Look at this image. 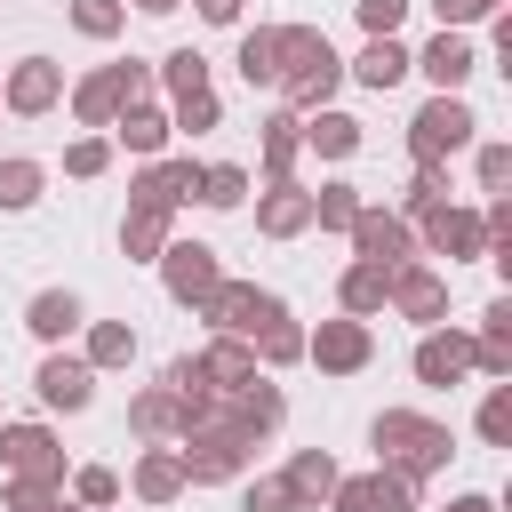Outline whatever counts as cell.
<instances>
[{
  "label": "cell",
  "instance_id": "6da1fadb",
  "mask_svg": "<svg viewBox=\"0 0 512 512\" xmlns=\"http://www.w3.org/2000/svg\"><path fill=\"white\" fill-rule=\"evenodd\" d=\"M280 104L288 112H320L336 88H344V56L328 48V32H312V24H280Z\"/></svg>",
  "mask_w": 512,
  "mask_h": 512
},
{
  "label": "cell",
  "instance_id": "7a4b0ae2",
  "mask_svg": "<svg viewBox=\"0 0 512 512\" xmlns=\"http://www.w3.org/2000/svg\"><path fill=\"white\" fill-rule=\"evenodd\" d=\"M368 448H376V464H384V472H400V480H416V488L456 456L448 424H432V416H416V408H384V416L368 424Z\"/></svg>",
  "mask_w": 512,
  "mask_h": 512
},
{
  "label": "cell",
  "instance_id": "3957f363",
  "mask_svg": "<svg viewBox=\"0 0 512 512\" xmlns=\"http://www.w3.org/2000/svg\"><path fill=\"white\" fill-rule=\"evenodd\" d=\"M480 144V112L464 104V96H440L432 88V104H416V120H408V160L416 168H448L456 152H472Z\"/></svg>",
  "mask_w": 512,
  "mask_h": 512
},
{
  "label": "cell",
  "instance_id": "277c9868",
  "mask_svg": "<svg viewBox=\"0 0 512 512\" xmlns=\"http://www.w3.org/2000/svg\"><path fill=\"white\" fill-rule=\"evenodd\" d=\"M176 440H184L176 456H184V480H192V488H224V480H240V472L256 464V440H248L232 416H224V424H192V432H176Z\"/></svg>",
  "mask_w": 512,
  "mask_h": 512
},
{
  "label": "cell",
  "instance_id": "5b68a950",
  "mask_svg": "<svg viewBox=\"0 0 512 512\" xmlns=\"http://www.w3.org/2000/svg\"><path fill=\"white\" fill-rule=\"evenodd\" d=\"M136 96H152V64L120 56V64H104V72L72 80V120H80V128H112L120 104H136Z\"/></svg>",
  "mask_w": 512,
  "mask_h": 512
},
{
  "label": "cell",
  "instance_id": "8992f818",
  "mask_svg": "<svg viewBox=\"0 0 512 512\" xmlns=\"http://www.w3.org/2000/svg\"><path fill=\"white\" fill-rule=\"evenodd\" d=\"M192 312L208 320V336H240V344H248V336H256L272 312H288V304H280L272 288H256V280H216V288H208Z\"/></svg>",
  "mask_w": 512,
  "mask_h": 512
},
{
  "label": "cell",
  "instance_id": "52a82bcc",
  "mask_svg": "<svg viewBox=\"0 0 512 512\" xmlns=\"http://www.w3.org/2000/svg\"><path fill=\"white\" fill-rule=\"evenodd\" d=\"M304 360H312L320 376H360V368L376 360V328L352 320V312H336V320L304 328Z\"/></svg>",
  "mask_w": 512,
  "mask_h": 512
},
{
  "label": "cell",
  "instance_id": "ba28073f",
  "mask_svg": "<svg viewBox=\"0 0 512 512\" xmlns=\"http://www.w3.org/2000/svg\"><path fill=\"white\" fill-rule=\"evenodd\" d=\"M64 104V64L56 56H16L8 72H0V112L8 120H40V112H56Z\"/></svg>",
  "mask_w": 512,
  "mask_h": 512
},
{
  "label": "cell",
  "instance_id": "9c48e42d",
  "mask_svg": "<svg viewBox=\"0 0 512 512\" xmlns=\"http://www.w3.org/2000/svg\"><path fill=\"white\" fill-rule=\"evenodd\" d=\"M416 256H448V264H472V256H488V224H480V208H432V216H416Z\"/></svg>",
  "mask_w": 512,
  "mask_h": 512
},
{
  "label": "cell",
  "instance_id": "30bf717a",
  "mask_svg": "<svg viewBox=\"0 0 512 512\" xmlns=\"http://www.w3.org/2000/svg\"><path fill=\"white\" fill-rule=\"evenodd\" d=\"M344 240H352V256H360V264H376V272H400V264L416 256V224H408V216H392V208H368V200H360V216H352V232H344Z\"/></svg>",
  "mask_w": 512,
  "mask_h": 512
},
{
  "label": "cell",
  "instance_id": "8fae6325",
  "mask_svg": "<svg viewBox=\"0 0 512 512\" xmlns=\"http://www.w3.org/2000/svg\"><path fill=\"white\" fill-rule=\"evenodd\" d=\"M384 312H400V320H416V328H440V320H448V272L424 264V256H408V264L392 272V288H384Z\"/></svg>",
  "mask_w": 512,
  "mask_h": 512
},
{
  "label": "cell",
  "instance_id": "7c38bea8",
  "mask_svg": "<svg viewBox=\"0 0 512 512\" xmlns=\"http://www.w3.org/2000/svg\"><path fill=\"white\" fill-rule=\"evenodd\" d=\"M32 392H40V408H56V416H80V408L96 400V368H88L80 352L48 344V360L32 368Z\"/></svg>",
  "mask_w": 512,
  "mask_h": 512
},
{
  "label": "cell",
  "instance_id": "4fadbf2b",
  "mask_svg": "<svg viewBox=\"0 0 512 512\" xmlns=\"http://www.w3.org/2000/svg\"><path fill=\"white\" fill-rule=\"evenodd\" d=\"M152 264H160V288H168L176 304H200V296L224 280V264H216V248H208V240H168Z\"/></svg>",
  "mask_w": 512,
  "mask_h": 512
},
{
  "label": "cell",
  "instance_id": "5bb4252c",
  "mask_svg": "<svg viewBox=\"0 0 512 512\" xmlns=\"http://www.w3.org/2000/svg\"><path fill=\"white\" fill-rule=\"evenodd\" d=\"M416 480H400V472H352V480H336L328 488V512H416Z\"/></svg>",
  "mask_w": 512,
  "mask_h": 512
},
{
  "label": "cell",
  "instance_id": "9a60e30c",
  "mask_svg": "<svg viewBox=\"0 0 512 512\" xmlns=\"http://www.w3.org/2000/svg\"><path fill=\"white\" fill-rule=\"evenodd\" d=\"M472 376V328H424L416 336V384H432V392H448V384H464Z\"/></svg>",
  "mask_w": 512,
  "mask_h": 512
},
{
  "label": "cell",
  "instance_id": "2e32d148",
  "mask_svg": "<svg viewBox=\"0 0 512 512\" xmlns=\"http://www.w3.org/2000/svg\"><path fill=\"white\" fill-rule=\"evenodd\" d=\"M408 72H424V80H432L440 96H464V80L480 72V48H472L464 32H432V40H424V48L408 56Z\"/></svg>",
  "mask_w": 512,
  "mask_h": 512
},
{
  "label": "cell",
  "instance_id": "e0dca14e",
  "mask_svg": "<svg viewBox=\"0 0 512 512\" xmlns=\"http://www.w3.org/2000/svg\"><path fill=\"white\" fill-rule=\"evenodd\" d=\"M0 472H40V480L64 488V448H56V432H48V424H8V416H0Z\"/></svg>",
  "mask_w": 512,
  "mask_h": 512
},
{
  "label": "cell",
  "instance_id": "ac0fdd59",
  "mask_svg": "<svg viewBox=\"0 0 512 512\" xmlns=\"http://www.w3.org/2000/svg\"><path fill=\"white\" fill-rule=\"evenodd\" d=\"M256 232L264 240H296V232H312V184H264L256 192Z\"/></svg>",
  "mask_w": 512,
  "mask_h": 512
},
{
  "label": "cell",
  "instance_id": "d6986e66",
  "mask_svg": "<svg viewBox=\"0 0 512 512\" xmlns=\"http://www.w3.org/2000/svg\"><path fill=\"white\" fill-rule=\"evenodd\" d=\"M224 416H232V424H240L248 440H272V432H280V416H288V400H280L272 368H256V376H248V384H240V392L224 400Z\"/></svg>",
  "mask_w": 512,
  "mask_h": 512
},
{
  "label": "cell",
  "instance_id": "ffe728a7",
  "mask_svg": "<svg viewBox=\"0 0 512 512\" xmlns=\"http://www.w3.org/2000/svg\"><path fill=\"white\" fill-rule=\"evenodd\" d=\"M336 480H344V472H336V456H328V448H296V456H288V472H280L288 512H320Z\"/></svg>",
  "mask_w": 512,
  "mask_h": 512
},
{
  "label": "cell",
  "instance_id": "44dd1931",
  "mask_svg": "<svg viewBox=\"0 0 512 512\" xmlns=\"http://www.w3.org/2000/svg\"><path fill=\"white\" fill-rule=\"evenodd\" d=\"M168 104H152V96H136V104H120V120H112V144H128L136 160H160L168 152Z\"/></svg>",
  "mask_w": 512,
  "mask_h": 512
},
{
  "label": "cell",
  "instance_id": "7402d4cb",
  "mask_svg": "<svg viewBox=\"0 0 512 512\" xmlns=\"http://www.w3.org/2000/svg\"><path fill=\"white\" fill-rule=\"evenodd\" d=\"M184 488H192V480H184V456L160 448V440H152V448L136 456V472H128V496H136V504H176Z\"/></svg>",
  "mask_w": 512,
  "mask_h": 512
},
{
  "label": "cell",
  "instance_id": "603a6c76",
  "mask_svg": "<svg viewBox=\"0 0 512 512\" xmlns=\"http://www.w3.org/2000/svg\"><path fill=\"white\" fill-rule=\"evenodd\" d=\"M296 136H304V152H320V160H352V152H360V120L336 112V104L296 112Z\"/></svg>",
  "mask_w": 512,
  "mask_h": 512
},
{
  "label": "cell",
  "instance_id": "cb8c5ba5",
  "mask_svg": "<svg viewBox=\"0 0 512 512\" xmlns=\"http://www.w3.org/2000/svg\"><path fill=\"white\" fill-rule=\"evenodd\" d=\"M80 320H88V304H80L72 288H40V296L24 304V328H32L40 344H72V336H80Z\"/></svg>",
  "mask_w": 512,
  "mask_h": 512
},
{
  "label": "cell",
  "instance_id": "d4e9b609",
  "mask_svg": "<svg viewBox=\"0 0 512 512\" xmlns=\"http://www.w3.org/2000/svg\"><path fill=\"white\" fill-rule=\"evenodd\" d=\"M168 240H176V216H168V208L128 200V216H120V256H128V264H152Z\"/></svg>",
  "mask_w": 512,
  "mask_h": 512
},
{
  "label": "cell",
  "instance_id": "484cf974",
  "mask_svg": "<svg viewBox=\"0 0 512 512\" xmlns=\"http://www.w3.org/2000/svg\"><path fill=\"white\" fill-rule=\"evenodd\" d=\"M128 432H136V440H176V432H184V400L168 392V376L128 400Z\"/></svg>",
  "mask_w": 512,
  "mask_h": 512
},
{
  "label": "cell",
  "instance_id": "4316f807",
  "mask_svg": "<svg viewBox=\"0 0 512 512\" xmlns=\"http://www.w3.org/2000/svg\"><path fill=\"white\" fill-rule=\"evenodd\" d=\"M344 80H360V88H376V96H384V88H400V80H408V48H400V32L368 40V48L344 64Z\"/></svg>",
  "mask_w": 512,
  "mask_h": 512
},
{
  "label": "cell",
  "instance_id": "83f0119b",
  "mask_svg": "<svg viewBox=\"0 0 512 512\" xmlns=\"http://www.w3.org/2000/svg\"><path fill=\"white\" fill-rule=\"evenodd\" d=\"M80 360L104 376V368H128L136 360V328L128 320H80Z\"/></svg>",
  "mask_w": 512,
  "mask_h": 512
},
{
  "label": "cell",
  "instance_id": "f1b7e54d",
  "mask_svg": "<svg viewBox=\"0 0 512 512\" xmlns=\"http://www.w3.org/2000/svg\"><path fill=\"white\" fill-rule=\"evenodd\" d=\"M384 288H392V272H376V264H344V280H336V312H352V320H376L384 312Z\"/></svg>",
  "mask_w": 512,
  "mask_h": 512
},
{
  "label": "cell",
  "instance_id": "f546056e",
  "mask_svg": "<svg viewBox=\"0 0 512 512\" xmlns=\"http://www.w3.org/2000/svg\"><path fill=\"white\" fill-rule=\"evenodd\" d=\"M200 368H208V384H216V392L232 400V392H240V384L256 376V352H248L240 336H208V344H200Z\"/></svg>",
  "mask_w": 512,
  "mask_h": 512
},
{
  "label": "cell",
  "instance_id": "4dcf8cb0",
  "mask_svg": "<svg viewBox=\"0 0 512 512\" xmlns=\"http://www.w3.org/2000/svg\"><path fill=\"white\" fill-rule=\"evenodd\" d=\"M40 192H48V168L32 152H0V208L24 216V208H40Z\"/></svg>",
  "mask_w": 512,
  "mask_h": 512
},
{
  "label": "cell",
  "instance_id": "1f68e13d",
  "mask_svg": "<svg viewBox=\"0 0 512 512\" xmlns=\"http://www.w3.org/2000/svg\"><path fill=\"white\" fill-rule=\"evenodd\" d=\"M232 64H240V80H248V88H272V80H280V24L240 32V56H232Z\"/></svg>",
  "mask_w": 512,
  "mask_h": 512
},
{
  "label": "cell",
  "instance_id": "d6a6232c",
  "mask_svg": "<svg viewBox=\"0 0 512 512\" xmlns=\"http://www.w3.org/2000/svg\"><path fill=\"white\" fill-rule=\"evenodd\" d=\"M152 88H168V104H176V96H200V88H208V56H200V48H168V56L152 64Z\"/></svg>",
  "mask_w": 512,
  "mask_h": 512
},
{
  "label": "cell",
  "instance_id": "836d02e7",
  "mask_svg": "<svg viewBox=\"0 0 512 512\" xmlns=\"http://www.w3.org/2000/svg\"><path fill=\"white\" fill-rule=\"evenodd\" d=\"M296 152H304L296 112H272V120H264V184H288V176H296Z\"/></svg>",
  "mask_w": 512,
  "mask_h": 512
},
{
  "label": "cell",
  "instance_id": "e575fe53",
  "mask_svg": "<svg viewBox=\"0 0 512 512\" xmlns=\"http://www.w3.org/2000/svg\"><path fill=\"white\" fill-rule=\"evenodd\" d=\"M248 352H256V368H288V360H304V328H296L288 312H272V320L248 336Z\"/></svg>",
  "mask_w": 512,
  "mask_h": 512
},
{
  "label": "cell",
  "instance_id": "d590c367",
  "mask_svg": "<svg viewBox=\"0 0 512 512\" xmlns=\"http://www.w3.org/2000/svg\"><path fill=\"white\" fill-rule=\"evenodd\" d=\"M192 200H200V208H248V168H232V160H208Z\"/></svg>",
  "mask_w": 512,
  "mask_h": 512
},
{
  "label": "cell",
  "instance_id": "8d00e7d4",
  "mask_svg": "<svg viewBox=\"0 0 512 512\" xmlns=\"http://www.w3.org/2000/svg\"><path fill=\"white\" fill-rule=\"evenodd\" d=\"M352 216H360V184L328 176V184L312 192V224H320V232H352Z\"/></svg>",
  "mask_w": 512,
  "mask_h": 512
},
{
  "label": "cell",
  "instance_id": "74e56055",
  "mask_svg": "<svg viewBox=\"0 0 512 512\" xmlns=\"http://www.w3.org/2000/svg\"><path fill=\"white\" fill-rule=\"evenodd\" d=\"M72 32L80 40H120L128 32V0H72Z\"/></svg>",
  "mask_w": 512,
  "mask_h": 512
},
{
  "label": "cell",
  "instance_id": "f35d334b",
  "mask_svg": "<svg viewBox=\"0 0 512 512\" xmlns=\"http://www.w3.org/2000/svg\"><path fill=\"white\" fill-rule=\"evenodd\" d=\"M168 128H176V136H208V128H224V104H216V88H200V96H176V104H168Z\"/></svg>",
  "mask_w": 512,
  "mask_h": 512
},
{
  "label": "cell",
  "instance_id": "ab89813d",
  "mask_svg": "<svg viewBox=\"0 0 512 512\" xmlns=\"http://www.w3.org/2000/svg\"><path fill=\"white\" fill-rule=\"evenodd\" d=\"M72 480V504H88V512H112L120 504V472L112 464H80V472H64Z\"/></svg>",
  "mask_w": 512,
  "mask_h": 512
},
{
  "label": "cell",
  "instance_id": "60d3db41",
  "mask_svg": "<svg viewBox=\"0 0 512 512\" xmlns=\"http://www.w3.org/2000/svg\"><path fill=\"white\" fill-rule=\"evenodd\" d=\"M104 168H112V136H104V128H88V136H72V144H64V176H80V184H88V176H104Z\"/></svg>",
  "mask_w": 512,
  "mask_h": 512
},
{
  "label": "cell",
  "instance_id": "b9f144b4",
  "mask_svg": "<svg viewBox=\"0 0 512 512\" xmlns=\"http://www.w3.org/2000/svg\"><path fill=\"white\" fill-rule=\"evenodd\" d=\"M440 200H448V168H416V176H408V192H400V208H392V216H408V224H416V216H432V208H440Z\"/></svg>",
  "mask_w": 512,
  "mask_h": 512
},
{
  "label": "cell",
  "instance_id": "7bdbcfd3",
  "mask_svg": "<svg viewBox=\"0 0 512 512\" xmlns=\"http://www.w3.org/2000/svg\"><path fill=\"white\" fill-rule=\"evenodd\" d=\"M480 440H488V448H512V384H488V400H480Z\"/></svg>",
  "mask_w": 512,
  "mask_h": 512
},
{
  "label": "cell",
  "instance_id": "ee69618b",
  "mask_svg": "<svg viewBox=\"0 0 512 512\" xmlns=\"http://www.w3.org/2000/svg\"><path fill=\"white\" fill-rule=\"evenodd\" d=\"M408 8H416V0H352V16H360V32H368V40L400 32V24H408Z\"/></svg>",
  "mask_w": 512,
  "mask_h": 512
},
{
  "label": "cell",
  "instance_id": "f6af8a7d",
  "mask_svg": "<svg viewBox=\"0 0 512 512\" xmlns=\"http://www.w3.org/2000/svg\"><path fill=\"white\" fill-rule=\"evenodd\" d=\"M504 0H432V16H440V32H464V24H488Z\"/></svg>",
  "mask_w": 512,
  "mask_h": 512
},
{
  "label": "cell",
  "instance_id": "bcb514c9",
  "mask_svg": "<svg viewBox=\"0 0 512 512\" xmlns=\"http://www.w3.org/2000/svg\"><path fill=\"white\" fill-rule=\"evenodd\" d=\"M472 168H480V192H504L512 184V144H480Z\"/></svg>",
  "mask_w": 512,
  "mask_h": 512
},
{
  "label": "cell",
  "instance_id": "7dc6e473",
  "mask_svg": "<svg viewBox=\"0 0 512 512\" xmlns=\"http://www.w3.org/2000/svg\"><path fill=\"white\" fill-rule=\"evenodd\" d=\"M56 496V480H40V472H8V512H40Z\"/></svg>",
  "mask_w": 512,
  "mask_h": 512
},
{
  "label": "cell",
  "instance_id": "c3c4849f",
  "mask_svg": "<svg viewBox=\"0 0 512 512\" xmlns=\"http://www.w3.org/2000/svg\"><path fill=\"white\" fill-rule=\"evenodd\" d=\"M240 512H288V488H280V472H272V480H248V488H240Z\"/></svg>",
  "mask_w": 512,
  "mask_h": 512
},
{
  "label": "cell",
  "instance_id": "681fc988",
  "mask_svg": "<svg viewBox=\"0 0 512 512\" xmlns=\"http://www.w3.org/2000/svg\"><path fill=\"white\" fill-rule=\"evenodd\" d=\"M192 8H200V24H240L248 0H192Z\"/></svg>",
  "mask_w": 512,
  "mask_h": 512
},
{
  "label": "cell",
  "instance_id": "f907efd6",
  "mask_svg": "<svg viewBox=\"0 0 512 512\" xmlns=\"http://www.w3.org/2000/svg\"><path fill=\"white\" fill-rule=\"evenodd\" d=\"M128 8H136V16H176L184 0H128Z\"/></svg>",
  "mask_w": 512,
  "mask_h": 512
},
{
  "label": "cell",
  "instance_id": "816d5d0a",
  "mask_svg": "<svg viewBox=\"0 0 512 512\" xmlns=\"http://www.w3.org/2000/svg\"><path fill=\"white\" fill-rule=\"evenodd\" d=\"M440 512H496L488 496H456V504H440Z\"/></svg>",
  "mask_w": 512,
  "mask_h": 512
},
{
  "label": "cell",
  "instance_id": "f5cc1de1",
  "mask_svg": "<svg viewBox=\"0 0 512 512\" xmlns=\"http://www.w3.org/2000/svg\"><path fill=\"white\" fill-rule=\"evenodd\" d=\"M40 512H88V504H72V496H64V488H56V496H48V504H40Z\"/></svg>",
  "mask_w": 512,
  "mask_h": 512
}]
</instances>
